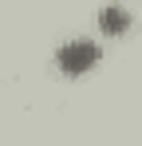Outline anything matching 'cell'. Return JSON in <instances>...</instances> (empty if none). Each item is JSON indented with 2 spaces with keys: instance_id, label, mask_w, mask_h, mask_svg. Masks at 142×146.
Masks as SVG:
<instances>
[{
  "instance_id": "7a4b0ae2",
  "label": "cell",
  "mask_w": 142,
  "mask_h": 146,
  "mask_svg": "<svg viewBox=\"0 0 142 146\" xmlns=\"http://www.w3.org/2000/svg\"><path fill=\"white\" fill-rule=\"evenodd\" d=\"M126 24H130V16H126L122 8H107V12H103V28H107V32H118V28H126Z\"/></svg>"
},
{
  "instance_id": "6da1fadb",
  "label": "cell",
  "mask_w": 142,
  "mask_h": 146,
  "mask_svg": "<svg viewBox=\"0 0 142 146\" xmlns=\"http://www.w3.org/2000/svg\"><path fill=\"white\" fill-rule=\"evenodd\" d=\"M95 59H99V44L95 40H71V44L59 48V63L67 71H83V67H91Z\"/></svg>"
}]
</instances>
